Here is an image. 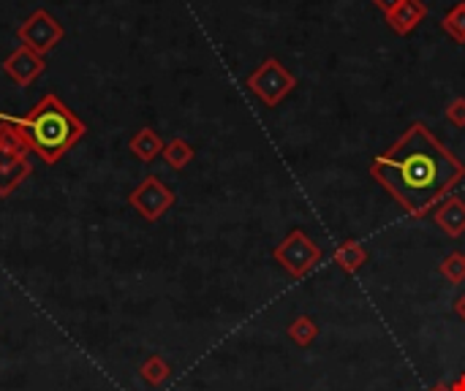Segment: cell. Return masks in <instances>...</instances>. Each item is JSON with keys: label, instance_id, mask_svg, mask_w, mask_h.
<instances>
[{"label": "cell", "instance_id": "obj_4", "mask_svg": "<svg viewBox=\"0 0 465 391\" xmlns=\"http://www.w3.org/2000/svg\"><path fill=\"white\" fill-rule=\"evenodd\" d=\"M272 258L292 277H305L321 261V248L303 229H295L272 250Z\"/></svg>", "mask_w": 465, "mask_h": 391}, {"label": "cell", "instance_id": "obj_6", "mask_svg": "<svg viewBox=\"0 0 465 391\" xmlns=\"http://www.w3.org/2000/svg\"><path fill=\"white\" fill-rule=\"evenodd\" d=\"M174 191L169 188V185H163L155 175H150V177H145L134 191H131V196H129V204L145 217V220H150V223H155V220H161L171 207H174Z\"/></svg>", "mask_w": 465, "mask_h": 391}, {"label": "cell", "instance_id": "obj_21", "mask_svg": "<svg viewBox=\"0 0 465 391\" xmlns=\"http://www.w3.org/2000/svg\"><path fill=\"white\" fill-rule=\"evenodd\" d=\"M449 391H465V372H462V375H457V378L449 383Z\"/></svg>", "mask_w": 465, "mask_h": 391}, {"label": "cell", "instance_id": "obj_1", "mask_svg": "<svg viewBox=\"0 0 465 391\" xmlns=\"http://www.w3.org/2000/svg\"><path fill=\"white\" fill-rule=\"evenodd\" d=\"M370 177L411 217H422L465 180V163L428 126L414 123L389 150L373 158Z\"/></svg>", "mask_w": 465, "mask_h": 391}, {"label": "cell", "instance_id": "obj_12", "mask_svg": "<svg viewBox=\"0 0 465 391\" xmlns=\"http://www.w3.org/2000/svg\"><path fill=\"white\" fill-rule=\"evenodd\" d=\"M129 150H131L142 163H153V160L163 152V142H161V136H158L153 128H139V131L131 136Z\"/></svg>", "mask_w": 465, "mask_h": 391}, {"label": "cell", "instance_id": "obj_15", "mask_svg": "<svg viewBox=\"0 0 465 391\" xmlns=\"http://www.w3.org/2000/svg\"><path fill=\"white\" fill-rule=\"evenodd\" d=\"M441 30L454 41V44H465V0L454 4L446 17L441 20Z\"/></svg>", "mask_w": 465, "mask_h": 391}, {"label": "cell", "instance_id": "obj_19", "mask_svg": "<svg viewBox=\"0 0 465 391\" xmlns=\"http://www.w3.org/2000/svg\"><path fill=\"white\" fill-rule=\"evenodd\" d=\"M444 115H446V120H449L454 128H465V98H462V95H460V98H452Z\"/></svg>", "mask_w": 465, "mask_h": 391}, {"label": "cell", "instance_id": "obj_8", "mask_svg": "<svg viewBox=\"0 0 465 391\" xmlns=\"http://www.w3.org/2000/svg\"><path fill=\"white\" fill-rule=\"evenodd\" d=\"M433 220H436V226H438L446 237H452V240L462 237V234H465V201H462L460 196L444 199V201L436 207Z\"/></svg>", "mask_w": 465, "mask_h": 391}, {"label": "cell", "instance_id": "obj_2", "mask_svg": "<svg viewBox=\"0 0 465 391\" xmlns=\"http://www.w3.org/2000/svg\"><path fill=\"white\" fill-rule=\"evenodd\" d=\"M0 123L17 128L46 166L63 160V155L87 134V126L54 93L44 95L22 118L0 111Z\"/></svg>", "mask_w": 465, "mask_h": 391}, {"label": "cell", "instance_id": "obj_18", "mask_svg": "<svg viewBox=\"0 0 465 391\" xmlns=\"http://www.w3.org/2000/svg\"><path fill=\"white\" fill-rule=\"evenodd\" d=\"M438 269L449 283H465V253H449Z\"/></svg>", "mask_w": 465, "mask_h": 391}, {"label": "cell", "instance_id": "obj_23", "mask_svg": "<svg viewBox=\"0 0 465 391\" xmlns=\"http://www.w3.org/2000/svg\"><path fill=\"white\" fill-rule=\"evenodd\" d=\"M430 391H449V383H441V386H436V388H430Z\"/></svg>", "mask_w": 465, "mask_h": 391}, {"label": "cell", "instance_id": "obj_3", "mask_svg": "<svg viewBox=\"0 0 465 391\" xmlns=\"http://www.w3.org/2000/svg\"><path fill=\"white\" fill-rule=\"evenodd\" d=\"M248 90L264 103V106H278L288 93L297 87V77L288 71L278 58H267L248 79H245Z\"/></svg>", "mask_w": 465, "mask_h": 391}, {"label": "cell", "instance_id": "obj_9", "mask_svg": "<svg viewBox=\"0 0 465 391\" xmlns=\"http://www.w3.org/2000/svg\"><path fill=\"white\" fill-rule=\"evenodd\" d=\"M425 17H428V6L422 0H400V6L386 17V22L397 36H409L414 28L425 22Z\"/></svg>", "mask_w": 465, "mask_h": 391}, {"label": "cell", "instance_id": "obj_20", "mask_svg": "<svg viewBox=\"0 0 465 391\" xmlns=\"http://www.w3.org/2000/svg\"><path fill=\"white\" fill-rule=\"evenodd\" d=\"M373 6H376L384 17H389V14L400 6V0H373Z\"/></svg>", "mask_w": 465, "mask_h": 391}, {"label": "cell", "instance_id": "obj_13", "mask_svg": "<svg viewBox=\"0 0 465 391\" xmlns=\"http://www.w3.org/2000/svg\"><path fill=\"white\" fill-rule=\"evenodd\" d=\"M332 258H335V264H337L340 269H345L348 274H354L357 269L365 266L368 250H365V245H360L357 240H345V242H340V245L335 248Z\"/></svg>", "mask_w": 465, "mask_h": 391}, {"label": "cell", "instance_id": "obj_11", "mask_svg": "<svg viewBox=\"0 0 465 391\" xmlns=\"http://www.w3.org/2000/svg\"><path fill=\"white\" fill-rule=\"evenodd\" d=\"M33 172L30 158L17 163H0V199H9Z\"/></svg>", "mask_w": 465, "mask_h": 391}, {"label": "cell", "instance_id": "obj_5", "mask_svg": "<svg viewBox=\"0 0 465 391\" xmlns=\"http://www.w3.org/2000/svg\"><path fill=\"white\" fill-rule=\"evenodd\" d=\"M17 38L22 46L38 52L41 58L49 54L57 44L66 38V30H63V22H57L46 9H36L20 28H17Z\"/></svg>", "mask_w": 465, "mask_h": 391}, {"label": "cell", "instance_id": "obj_22", "mask_svg": "<svg viewBox=\"0 0 465 391\" xmlns=\"http://www.w3.org/2000/svg\"><path fill=\"white\" fill-rule=\"evenodd\" d=\"M454 313L465 321V294L462 297H457V302H454Z\"/></svg>", "mask_w": 465, "mask_h": 391}, {"label": "cell", "instance_id": "obj_17", "mask_svg": "<svg viewBox=\"0 0 465 391\" xmlns=\"http://www.w3.org/2000/svg\"><path fill=\"white\" fill-rule=\"evenodd\" d=\"M139 375H142V380L147 386H161L171 375V367H169V362L163 356H150V359H145Z\"/></svg>", "mask_w": 465, "mask_h": 391}, {"label": "cell", "instance_id": "obj_16", "mask_svg": "<svg viewBox=\"0 0 465 391\" xmlns=\"http://www.w3.org/2000/svg\"><path fill=\"white\" fill-rule=\"evenodd\" d=\"M288 338H292L297 346H311L316 338H319V326H316V321L313 318H308V315H297L295 321H292V326H288Z\"/></svg>", "mask_w": 465, "mask_h": 391}, {"label": "cell", "instance_id": "obj_7", "mask_svg": "<svg viewBox=\"0 0 465 391\" xmlns=\"http://www.w3.org/2000/svg\"><path fill=\"white\" fill-rule=\"evenodd\" d=\"M4 74L14 82V85H20V87H28V85H33L41 74H44V69H46V61L41 58L38 52H33V49H28V46H17L9 58L4 61Z\"/></svg>", "mask_w": 465, "mask_h": 391}, {"label": "cell", "instance_id": "obj_10", "mask_svg": "<svg viewBox=\"0 0 465 391\" xmlns=\"http://www.w3.org/2000/svg\"><path fill=\"white\" fill-rule=\"evenodd\" d=\"M30 152H33V150H30L28 139H25L17 128H12V126H6V123H0V163L25 160Z\"/></svg>", "mask_w": 465, "mask_h": 391}, {"label": "cell", "instance_id": "obj_14", "mask_svg": "<svg viewBox=\"0 0 465 391\" xmlns=\"http://www.w3.org/2000/svg\"><path fill=\"white\" fill-rule=\"evenodd\" d=\"M194 155H196V150H194L186 139H171V142H166V144H163V152H161V158L166 160V166H169V169H174V172H183L186 166L194 160Z\"/></svg>", "mask_w": 465, "mask_h": 391}]
</instances>
